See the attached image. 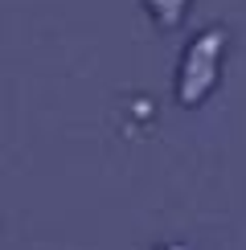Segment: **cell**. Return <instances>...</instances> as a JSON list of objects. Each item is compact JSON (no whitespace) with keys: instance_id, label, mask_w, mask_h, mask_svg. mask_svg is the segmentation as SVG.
Listing matches in <instances>:
<instances>
[{"instance_id":"1","label":"cell","mask_w":246,"mask_h":250,"mask_svg":"<svg viewBox=\"0 0 246 250\" xmlns=\"http://www.w3.org/2000/svg\"><path fill=\"white\" fill-rule=\"evenodd\" d=\"M226 45V33L222 29H209L205 37H197L184 54V66H181V86H177V99L184 107H197V103L209 95L213 78H218V54Z\"/></svg>"},{"instance_id":"2","label":"cell","mask_w":246,"mask_h":250,"mask_svg":"<svg viewBox=\"0 0 246 250\" xmlns=\"http://www.w3.org/2000/svg\"><path fill=\"white\" fill-rule=\"evenodd\" d=\"M144 4H148L152 21H156L160 29H177L181 17L189 13V0H144Z\"/></svg>"},{"instance_id":"3","label":"cell","mask_w":246,"mask_h":250,"mask_svg":"<svg viewBox=\"0 0 246 250\" xmlns=\"http://www.w3.org/2000/svg\"><path fill=\"white\" fill-rule=\"evenodd\" d=\"M160 250H189V246H181V242H168V246H160Z\"/></svg>"}]
</instances>
